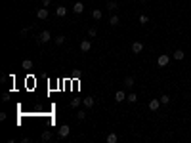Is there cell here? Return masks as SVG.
I'll list each match as a JSON object with an SVG mask.
<instances>
[{
    "label": "cell",
    "instance_id": "obj_8",
    "mask_svg": "<svg viewBox=\"0 0 191 143\" xmlns=\"http://www.w3.org/2000/svg\"><path fill=\"white\" fill-rule=\"evenodd\" d=\"M36 17L38 19H46L48 17V10H46V8H40V10L36 12Z\"/></svg>",
    "mask_w": 191,
    "mask_h": 143
},
{
    "label": "cell",
    "instance_id": "obj_18",
    "mask_svg": "<svg viewBox=\"0 0 191 143\" xmlns=\"http://www.w3.org/2000/svg\"><path fill=\"white\" fill-rule=\"evenodd\" d=\"M109 25H113V27L119 25V15H111V19H109Z\"/></svg>",
    "mask_w": 191,
    "mask_h": 143
},
{
    "label": "cell",
    "instance_id": "obj_15",
    "mask_svg": "<svg viewBox=\"0 0 191 143\" xmlns=\"http://www.w3.org/2000/svg\"><path fill=\"white\" fill-rule=\"evenodd\" d=\"M119 141V136H117V134H109L107 136V143H117Z\"/></svg>",
    "mask_w": 191,
    "mask_h": 143
},
{
    "label": "cell",
    "instance_id": "obj_22",
    "mask_svg": "<svg viewBox=\"0 0 191 143\" xmlns=\"http://www.w3.org/2000/svg\"><path fill=\"white\" fill-rule=\"evenodd\" d=\"M159 99H160V103H162V105H166V103L170 101V95H166V93H164V95H160Z\"/></svg>",
    "mask_w": 191,
    "mask_h": 143
},
{
    "label": "cell",
    "instance_id": "obj_10",
    "mask_svg": "<svg viewBox=\"0 0 191 143\" xmlns=\"http://www.w3.org/2000/svg\"><path fill=\"white\" fill-rule=\"evenodd\" d=\"M117 8H119V4H117L115 0H109V2H107V10H109V12H115Z\"/></svg>",
    "mask_w": 191,
    "mask_h": 143
},
{
    "label": "cell",
    "instance_id": "obj_24",
    "mask_svg": "<svg viewBox=\"0 0 191 143\" xmlns=\"http://www.w3.org/2000/svg\"><path fill=\"white\" fill-rule=\"evenodd\" d=\"M76 117H78V120H84V118H86V113H84V111H78V113H76Z\"/></svg>",
    "mask_w": 191,
    "mask_h": 143
},
{
    "label": "cell",
    "instance_id": "obj_14",
    "mask_svg": "<svg viewBox=\"0 0 191 143\" xmlns=\"http://www.w3.org/2000/svg\"><path fill=\"white\" fill-rule=\"evenodd\" d=\"M124 86H126V88H132L134 86V76H126V78H124Z\"/></svg>",
    "mask_w": 191,
    "mask_h": 143
},
{
    "label": "cell",
    "instance_id": "obj_6",
    "mask_svg": "<svg viewBox=\"0 0 191 143\" xmlns=\"http://www.w3.org/2000/svg\"><path fill=\"white\" fill-rule=\"evenodd\" d=\"M159 107H160V99H151L149 101V109H151V111H157Z\"/></svg>",
    "mask_w": 191,
    "mask_h": 143
},
{
    "label": "cell",
    "instance_id": "obj_23",
    "mask_svg": "<svg viewBox=\"0 0 191 143\" xmlns=\"http://www.w3.org/2000/svg\"><path fill=\"white\" fill-rule=\"evenodd\" d=\"M80 105V97H73V101H71V107H78Z\"/></svg>",
    "mask_w": 191,
    "mask_h": 143
},
{
    "label": "cell",
    "instance_id": "obj_11",
    "mask_svg": "<svg viewBox=\"0 0 191 143\" xmlns=\"http://www.w3.org/2000/svg\"><path fill=\"white\" fill-rule=\"evenodd\" d=\"M82 103L90 109V107H94V97H90V95H88V97H84V99H82Z\"/></svg>",
    "mask_w": 191,
    "mask_h": 143
},
{
    "label": "cell",
    "instance_id": "obj_2",
    "mask_svg": "<svg viewBox=\"0 0 191 143\" xmlns=\"http://www.w3.org/2000/svg\"><path fill=\"white\" fill-rule=\"evenodd\" d=\"M168 63H170V57L168 56H159V59H157V65H159V67H166Z\"/></svg>",
    "mask_w": 191,
    "mask_h": 143
},
{
    "label": "cell",
    "instance_id": "obj_27",
    "mask_svg": "<svg viewBox=\"0 0 191 143\" xmlns=\"http://www.w3.org/2000/svg\"><path fill=\"white\" fill-rule=\"evenodd\" d=\"M42 6H50V0H42Z\"/></svg>",
    "mask_w": 191,
    "mask_h": 143
},
{
    "label": "cell",
    "instance_id": "obj_12",
    "mask_svg": "<svg viewBox=\"0 0 191 143\" xmlns=\"http://www.w3.org/2000/svg\"><path fill=\"white\" fill-rule=\"evenodd\" d=\"M57 17H65V15H67V10H65L63 6H57Z\"/></svg>",
    "mask_w": 191,
    "mask_h": 143
},
{
    "label": "cell",
    "instance_id": "obj_20",
    "mask_svg": "<svg viewBox=\"0 0 191 143\" xmlns=\"http://www.w3.org/2000/svg\"><path fill=\"white\" fill-rule=\"evenodd\" d=\"M101 15H103L101 10H94V12H92V17L94 19H101Z\"/></svg>",
    "mask_w": 191,
    "mask_h": 143
},
{
    "label": "cell",
    "instance_id": "obj_7",
    "mask_svg": "<svg viewBox=\"0 0 191 143\" xmlns=\"http://www.w3.org/2000/svg\"><path fill=\"white\" fill-rule=\"evenodd\" d=\"M90 48H92L90 40H82V42H80V52H90Z\"/></svg>",
    "mask_w": 191,
    "mask_h": 143
},
{
    "label": "cell",
    "instance_id": "obj_5",
    "mask_svg": "<svg viewBox=\"0 0 191 143\" xmlns=\"http://www.w3.org/2000/svg\"><path fill=\"white\" fill-rule=\"evenodd\" d=\"M126 99V93L122 92V90H119V92L115 93V101H117V103H121V101H124Z\"/></svg>",
    "mask_w": 191,
    "mask_h": 143
},
{
    "label": "cell",
    "instance_id": "obj_28",
    "mask_svg": "<svg viewBox=\"0 0 191 143\" xmlns=\"http://www.w3.org/2000/svg\"><path fill=\"white\" fill-rule=\"evenodd\" d=\"M140 2H147V0H140Z\"/></svg>",
    "mask_w": 191,
    "mask_h": 143
},
{
    "label": "cell",
    "instance_id": "obj_16",
    "mask_svg": "<svg viewBox=\"0 0 191 143\" xmlns=\"http://www.w3.org/2000/svg\"><path fill=\"white\" fill-rule=\"evenodd\" d=\"M126 99L130 101V103H136V101H138V95H136V93H126Z\"/></svg>",
    "mask_w": 191,
    "mask_h": 143
},
{
    "label": "cell",
    "instance_id": "obj_13",
    "mask_svg": "<svg viewBox=\"0 0 191 143\" xmlns=\"http://www.w3.org/2000/svg\"><path fill=\"white\" fill-rule=\"evenodd\" d=\"M52 137H54V134H52L50 130H46V132H42V139H44V141H50Z\"/></svg>",
    "mask_w": 191,
    "mask_h": 143
},
{
    "label": "cell",
    "instance_id": "obj_26",
    "mask_svg": "<svg viewBox=\"0 0 191 143\" xmlns=\"http://www.w3.org/2000/svg\"><path fill=\"white\" fill-rule=\"evenodd\" d=\"M96 32H97L96 29H90V31H88V34H90V36H96Z\"/></svg>",
    "mask_w": 191,
    "mask_h": 143
},
{
    "label": "cell",
    "instance_id": "obj_17",
    "mask_svg": "<svg viewBox=\"0 0 191 143\" xmlns=\"http://www.w3.org/2000/svg\"><path fill=\"white\" fill-rule=\"evenodd\" d=\"M184 56H185V54H184V52H182V50H176V52H174V56H172V57H174V59H178V61H180V59H184Z\"/></svg>",
    "mask_w": 191,
    "mask_h": 143
},
{
    "label": "cell",
    "instance_id": "obj_4",
    "mask_svg": "<svg viewBox=\"0 0 191 143\" xmlns=\"http://www.w3.org/2000/svg\"><path fill=\"white\" fill-rule=\"evenodd\" d=\"M73 12L75 13H82L84 12V4L82 2H75V4H73Z\"/></svg>",
    "mask_w": 191,
    "mask_h": 143
},
{
    "label": "cell",
    "instance_id": "obj_19",
    "mask_svg": "<svg viewBox=\"0 0 191 143\" xmlns=\"http://www.w3.org/2000/svg\"><path fill=\"white\" fill-rule=\"evenodd\" d=\"M140 23H141V25H147V23H149V17H147L145 13H141V15H140Z\"/></svg>",
    "mask_w": 191,
    "mask_h": 143
},
{
    "label": "cell",
    "instance_id": "obj_9",
    "mask_svg": "<svg viewBox=\"0 0 191 143\" xmlns=\"http://www.w3.org/2000/svg\"><path fill=\"white\" fill-rule=\"evenodd\" d=\"M69 126H61V128H59V137H67L69 136Z\"/></svg>",
    "mask_w": 191,
    "mask_h": 143
},
{
    "label": "cell",
    "instance_id": "obj_1",
    "mask_svg": "<svg viewBox=\"0 0 191 143\" xmlns=\"http://www.w3.org/2000/svg\"><path fill=\"white\" fill-rule=\"evenodd\" d=\"M52 38V34H50V31H42L40 34H38V38H36V42L38 44H44V42H48Z\"/></svg>",
    "mask_w": 191,
    "mask_h": 143
},
{
    "label": "cell",
    "instance_id": "obj_25",
    "mask_svg": "<svg viewBox=\"0 0 191 143\" xmlns=\"http://www.w3.org/2000/svg\"><path fill=\"white\" fill-rule=\"evenodd\" d=\"M65 42V36H56V44H63Z\"/></svg>",
    "mask_w": 191,
    "mask_h": 143
},
{
    "label": "cell",
    "instance_id": "obj_3",
    "mask_svg": "<svg viewBox=\"0 0 191 143\" xmlns=\"http://www.w3.org/2000/svg\"><path fill=\"white\" fill-rule=\"evenodd\" d=\"M132 52L134 54H141V52H143V44L141 42H132Z\"/></svg>",
    "mask_w": 191,
    "mask_h": 143
},
{
    "label": "cell",
    "instance_id": "obj_21",
    "mask_svg": "<svg viewBox=\"0 0 191 143\" xmlns=\"http://www.w3.org/2000/svg\"><path fill=\"white\" fill-rule=\"evenodd\" d=\"M21 67H23V69H31L32 67V61H31V59H25V61L21 63Z\"/></svg>",
    "mask_w": 191,
    "mask_h": 143
}]
</instances>
